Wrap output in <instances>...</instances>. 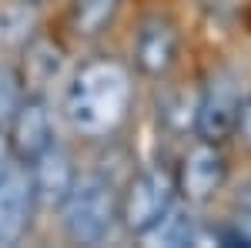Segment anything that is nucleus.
I'll use <instances>...</instances> for the list:
<instances>
[{
	"instance_id": "f257e3e1",
	"label": "nucleus",
	"mask_w": 251,
	"mask_h": 248,
	"mask_svg": "<svg viewBox=\"0 0 251 248\" xmlns=\"http://www.w3.org/2000/svg\"><path fill=\"white\" fill-rule=\"evenodd\" d=\"M134 108V74L117 57H91L71 74L64 91V117L74 134L91 141L114 138Z\"/></svg>"
},
{
	"instance_id": "f03ea898",
	"label": "nucleus",
	"mask_w": 251,
	"mask_h": 248,
	"mask_svg": "<svg viewBox=\"0 0 251 248\" xmlns=\"http://www.w3.org/2000/svg\"><path fill=\"white\" fill-rule=\"evenodd\" d=\"M64 235L77 245H100L121 225V188L100 171L77 174V185L60 205Z\"/></svg>"
},
{
	"instance_id": "7ed1b4c3",
	"label": "nucleus",
	"mask_w": 251,
	"mask_h": 248,
	"mask_svg": "<svg viewBox=\"0 0 251 248\" xmlns=\"http://www.w3.org/2000/svg\"><path fill=\"white\" fill-rule=\"evenodd\" d=\"M174 201H177V174L164 165H151L131 174V181L121 188V225L134 238H144Z\"/></svg>"
},
{
	"instance_id": "20e7f679",
	"label": "nucleus",
	"mask_w": 251,
	"mask_h": 248,
	"mask_svg": "<svg viewBox=\"0 0 251 248\" xmlns=\"http://www.w3.org/2000/svg\"><path fill=\"white\" fill-rule=\"evenodd\" d=\"M241 77L231 67H218L208 74L204 87L198 91V114H194V134L201 141H214L225 144L234 134V121L241 111Z\"/></svg>"
},
{
	"instance_id": "39448f33",
	"label": "nucleus",
	"mask_w": 251,
	"mask_h": 248,
	"mask_svg": "<svg viewBox=\"0 0 251 248\" xmlns=\"http://www.w3.org/2000/svg\"><path fill=\"white\" fill-rule=\"evenodd\" d=\"M177 194L191 205H204L221 191L225 178H228V158L221 151V144L214 141H194L188 154L181 158L177 168Z\"/></svg>"
},
{
	"instance_id": "423d86ee",
	"label": "nucleus",
	"mask_w": 251,
	"mask_h": 248,
	"mask_svg": "<svg viewBox=\"0 0 251 248\" xmlns=\"http://www.w3.org/2000/svg\"><path fill=\"white\" fill-rule=\"evenodd\" d=\"M181 54V30L168 14H148L134 37V67L144 77L171 74Z\"/></svg>"
},
{
	"instance_id": "0eeeda50",
	"label": "nucleus",
	"mask_w": 251,
	"mask_h": 248,
	"mask_svg": "<svg viewBox=\"0 0 251 248\" xmlns=\"http://www.w3.org/2000/svg\"><path fill=\"white\" fill-rule=\"evenodd\" d=\"M7 141L17 165H30L40 151L54 144V121H50V108L44 94H24L20 108L7 124Z\"/></svg>"
},
{
	"instance_id": "6e6552de",
	"label": "nucleus",
	"mask_w": 251,
	"mask_h": 248,
	"mask_svg": "<svg viewBox=\"0 0 251 248\" xmlns=\"http://www.w3.org/2000/svg\"><path fill=\"white\" fill-rule=\"evenodd\" d=\"M37 208V194L27 165H14L0 178V248L20 245V238L30 228V218Z\"/></svg>"
},
{
	"instance_id": "1a4fd4ad",
	"label": "nucleus",
	"mask_w": 251,
	"mask_h": 248,
	"mask_svg": "<svg viewBox=\"0 0 251 248\" xmlns=\"http://www.w3.org/2000/svg\"><path fill=\"white\" fill-rule=\"evenodd\" d=\"M30 181H34V194H37V205H47V208H60L64 198L71 194V188L77 185V168H74V158L60 148L57 141L40 151L30 165Z\"/></svg>"
},
{
	"instance_id": "9d476101",
	"label": "nucleus",
	"mask_w": 251,
	"mask_h": 248,
	"mask_svg": "<svg viewBox=\"0 0 251 248\" xmlns=\"http://www.w3.org/2000/svg\"><path fill=\"white\" fill-rule=\"evenodd\" d=\"M64 67V47L50 37H34L24 44V60H20V81L27 94H44V87L60 74Z\"/></svg>"
},
{
	"instance_id": "9b49d317",
	"label": "nucleus",
	"mask_w": 251,
	"mask_h": 248,
	"mask_svg": "<svg viewBox=\"0 0 251 248\" xmlns=\"http://www.w3.org/2000/svg\"><path fill=\"white\" fill-rule=\"evenodd\" d=\"M191 208H194L191 201H174L171 208L164 211V218L144 238L157 242V245H198L201 242V225H198Z\"/></svg>"
},
{
	"instance_id": "f8f14e48",
	"label": "nucleus",
	"mask_w": 251,
	"mask_h": 248,
	"mask_svg": "<svg viewBox=\"0 0 251 248\" xmlns=\"http://www.w3.org/2000/svg\"><path fill=\"white\" fill-rule=\"evenodd\" d=\"M117 10H121V0H71L67 20L77 37L94 40L117 20Z\"/></svg>"
},
{
	"instance_id": "ddd939ff",
	"label": "nucleus",
	"mask_w": 251,
	"mask_h": 248,
	"mask_svg": "<svg viewBox=\"0 0 251 248\" xmlns=\"http://www.w3.org/2000/svg\"><path fill=\"white\" fill-rule=\"evenodd\" d=\"M214 238L221 245H245L251 248V178L234 191L231 208H228V221L214 231Z\"/></svg>"
},
{
	"instance_id": "4468645a",
	"label": "nucleus",
	"mask_w": 251,
	"mask_h": 248,
	"mask_svg": "<svg viewBox=\"0 0 251 248\" xmlns=\"http://www.w3.org/2000/svg\"><path fill=\"white\" fill-rule=\"evenodd\" d=\"M37 30V7L27 0H14L0 7V44L24 47Z\"/></svg>"
},
{
	"instance_id": "2eb2a0df",
	"label": "nucleus",
	"mask_w": 251,
	"mask_h": 248,
	"mask_svg": "<svg viewBox=\"0 0 251 248\" xmlns=\"http://www.w3.org/2000/svg\"><path fill=\"white\" fill-rule=\"evenodd\" d=\"M157 114L161 121L174 128V131H194V114H198V94H188V91H174L168 94L161 104H157Z\"/></svg>"
},
{
	"instance_id": "dca6fc26",
	"label": "nucleus",
	"mask_w": 251,
	"mask_h": 248,
	"mask_svg": "<svg viewBox=\"0 0 251 248\" xmlns=\"http://www.w3.org/2000/svg\"><path fill=\"white\" fill-rule=\"evenodd\" d=\"M24 81H20V71L14 64H0V131H7L14 111L24 101Z\"/></svg>"
},
{
	"instance_id": "f3484780",
	"label": "nucleus",
	"mask_w": 251,
	"mask_h": 248,
	"mask_svg": "<svg viewBox=\"0 0 251 248\" xmlns=\"http://www.w3.org/2000/svg\"><path fill=\"white\" fill-rule=\"evenodd\" d=\"M231 138L245 148V151H251V94H245V101H241V111H238Z\"/></svg>"
},
{
	"instance_id": "a211bd4d",
	"label": "nucleus",
	"mask_w": 251,
	"mask_h": 248,
	"mask_svg": "<svg viewBox=\"0 0 251 248\" xmlns=\"http://www.w3.org/2000/svg\"><path fill=\"white\" fill-rule=\"evenodd\" d=\"M17 161H14V151H10V141H7V131H0V178L10 171Z\"/></svg>"
},
{
	"instance_id": "6ab92c4d",
	"label": "nucleus",
	"mask_w": 251,
	"mask_h": 248,
	"mask_svg": "<svg viewBox=\"0 0 251 248\" xmlns=\"http://www.w3.org/2000/svg\"><path fill=\"white\" fill-rule=\"evenodd\" d=\"M27 3H34V7H44V3H47V0H27Z\"/></svg>"
}]
</instances>
